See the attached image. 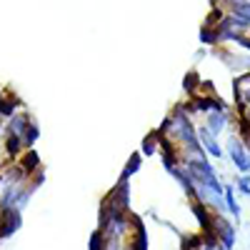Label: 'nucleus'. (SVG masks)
<instances>
[{"label":"nucleus","mask_w":250,"mask_h":250,"mask_svg":"<svg viewBox=\"0 0 250 250\" xmlns=\"http://www.w3.org/2000/svg\"><path fill=\"white\" fill-rule=\"evenodd\" d=\"M213 233H215V238L220 240V245L225 248V250H230L233 245H235V228L230 225V220H225V215L223 213H215L213 215Z\"/></svg>","instance_id":"f257e3e1"},{"label":"nucleus","mask_w":250,"mask_h":250,"mask_svg":"<svg viewBox=\"0 0 250 250\" xmlns=\"http://www.w3.org/2000/svg\"><path fill=\"white\" fill-rule=\"evenodd\" d=\"M228 153H230V160H233V165H235L240 173H248L250 170V153H248L245 143L238 135H233L230 140H228Z\"/></svg>","instance_id":"f03ea898"},{"label":"nucleus","mask_w":250,"mask_h":250,"mask_svg":"<svg viewBox=\"0 0 250 250\" xmlns=\"http://www.w3.org/2000/svg\"><path fill=\"white\" fill-rule=\"evenodd\" d=\"M215 138H218V135H213L210 130L205 128V125L198 130V140H200V145H203V150H205L208 155H213V158H223V148H220V143H218Z\"/></svg>","instance_id":"7ed1b4c3"},{"label":"nucleus","mask_w":250,"mask_h":250,"mask_svg":"<svg viewBox=\"0 0 250 250\" xmlns=\"http://www.w3.org/2000/svg\"><path fill=\"white\" fill-rule=\"evenodd\" d=\"M130 225L135 230V238H133V245L130 250H148V233H145V223L135 215H130Z\"/></svg>","instance_id":"20e7f679"},{"label":"nucleus","mask_w":250,"mask_h":250,"mask_svg":"<svg viewBox=\"0 0 250 250\" xmlns=\"http://www.w3.org/2000/svg\"><path fill=\"white\" fill-rule=\"evenodd\" d=\"M225 125H228V110H210L208 113L205 128L213 135H220V130H225Z\"/></svg>","instance_id":"39448f33"},{"label":"nucleus","mask_w":250,"mask_h":250,"mask_svg":"<svg viewBox=\"0 0 250 250\" xmlns=\"http://www.w3.org/2000/svg\"><path fill=\"white\" fill-rule=\"evenodd\" d=\"M18 165L23 168V173H25V175H33V173L40 168V155H38L33 148H28L23 155H20V163H18Z\"/></svg>","instance_id":"423d86ee"},{"label":"nucleus","mask_w":250,"mask_h":250,"mask_svg":"<svg viewBox=\"0 0 250 250\" xmlns=\"http://www.w3.org/2000/svg\"><path fill=\"white\" fill-rule=\"evenodd\" d=\"M30 123H33V120H30L28 115H18V113H13V115H10V123H8V130L23 138V133L28 130V125H30Z\"/></svg>","instance_id":"0eeeda50"},{"label":"nucleus","mask_w":250,"mask_h":250,"mask_svg":"<svg viewBox=\"0 0 250 250\" xmlns=\"http://www.w3.org/2000/svg\"><path fill=\"white\" fill-rule=\"evenodd\" d=\"M223 198H225V208L228 210H230V215L233 218H240V205H238V200H235V190L230 185H223Z\"/></svg>","instance_id":"6e6552de"},{"label":"nucleus","mask_w":250,"mask_h":250,"mask_svg":"<svg viewBox=\"0 0 250 250\" xmlns=\"http://www.w3.org/2000/svg\"><path fill=\"white\" fill-rule=\"evenodd\" d=\"M20 148H23V138L8 130V140H5V150H8V155H10V158L20 155Z\"/></svg>","instance_id":"1a4fd4ad"},{"label":"nucleus","mask_w":250,"mask_h":250,"mask_svg":"<svg viewBox=\"0 0 250 250\" xmlns=\"http://www.w3.org/2000/svg\"><path fill=\"white\" fill-rule=\"evenodd\" d=\"M233 15H238L250 25V0H233Z\"/></svg>","instance_id":"9d476101"},{"label":"nucleus","mask_w":250,"mask_h":250,"mask_svg":"<svg viewBox=\"0 0 250 250\" xmlns=\"http://www.w3.org/2000/svg\"><path fill=\"white\" fill-rule=\"evenodd\" d=\"M158 130H153L148 138L143 140V155H155V150H158Z\"/></svg>","instance_id":"9b49d317"},{"label":"nucleus","mask_w":250,"mask_h":250,"mask_svg":"<svg viewBox=\"0 0 250 250\" xmlns=\"http://www.w3.org/2000/svg\"><path fill=\"white\" fill-rule=\"evenodd\" d=\"M38 138H40V130H38V125H35V123H30V125H28V130L23 133V148H33Z\"/></svg>","instance_id":"f8f14e48"},{"label":"nucleus","mask_w":250,"mask_h":250,"mask_svg":"<svg viewBox=\"0 0 250 250\" xmlns=\"http://www.w3.org/2000/svg\"><path fill=\"white\" fill-rule=\"evenodd\" d=\"M18 103H20V100H15V98H13V100H5L3 93H0V115L10 118V115L15 113V108H18Z\"/></svg>","instance_id":"ddd939ff"},{"label":"nucleus","mask_w":250,"mask_h":250,"mask_svg":"<svg viewBox=\"0 0 250 250\" xmlns=\"http://www.w3.org/2000/svg\"><path fill=\"white\" fill-rule=\"evenodd\" d=\"M138 168H140V153H133V158H130V163H128V168H125L123 178H125V180H130V178L138 173Z\"/></svg>","instance_id":"4468645a"},{"label":"nucleus","mask_w":250,"mask_h":250,"mask_svg":"<svg viewBox=\"0 0 250 250\" xmlns=\"http://www.w3.org/2000/svg\"><path fill=\"white\" fill-rule=\"evenodd\" d=\"M195 83H200V80H195V70H190L185 75V93L188 95H195Z\"/></svg>","instance_id":"2eb2a0df"},{"label":"nucleus","mask_w":250,"mask_h":250,"mask_svg":"<svg viewBox=\"0 0 250 250\" xmlns=\"http://www.w3.org/2000/svg\"><path fill=\"white\" fill-rule=\"evenodd\" d=\"M238 188H240V193L250 195V175H243V178H240V183H238Z\"/></svg>","instance_id":"dca6fc26"},{"label":"nucleus","mask_w":250,"mask_h":250,"mask_svg":"<svg viewBox=\"0 0 250 250\" xmlns=\"http://www.w3.org/2000/svg\"><path fill=\"white\" fill-rule=\"evenodd\" d=\"M0 125H3V115H0Z\"/></svg>","instance_id":"f3484780"}]
</instances>
